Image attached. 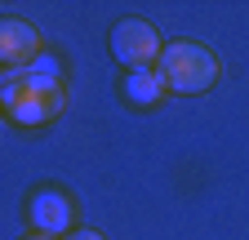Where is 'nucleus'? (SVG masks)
<instances>
[{
	"label": "nucleus",
	"instance_id": "f257e3e1",
	"mask_svg": "<svg viewBox=\"0 0 249 240\" xmlns=\"http://www.w3.org/2000/svg\"><path fill=\"white\" fill-rule=\"evenodd\" d=\"M156 71H160L169 94H205V89L218 80L223 67H218V53L209 45H200V40H174V45H165Z\"/></svg>",
	"mask_w": 249,
	"mask_h": 240
},
{
	"label": "nucleus",
	"instance_id": "f03ea898",
	"mask_svg": "<svg viewBox=\"0 0 249 240\" xmlns=\"http://www.w3.org/2000/svg\"><path fill=\"white\" fill-rule=\"evenodd\" d=\"M0 107L18 125H49L62 111V80H45V76H27L14 71L0 89Z\"/></svg>",
	"mask_w": 249,
	"mask_h": 240
},
{
	"label": "nucleus",
	"instance_id": "7ed1b4c3",
	"mask_svg": "<svg viewBox=\"0 0 249 240\" xmlns=\"http://www.w3.org/2000/svg\"><path fill=\"white\" fill-rule=\"evenodd\" d=\"M160 53H165V45H160V36H156V27L147 22V18H120L116 27H111V58L120 67H129V71H147V67H156L160 63Z\"/></svg>",
	"mask_w": 249,
	"mask_h": 240
},
{
	"label": "nucleus",
	"instance_id": "20e7f679",
	"mask_svg": "<svg viewBox=\"0 0 249 240\" xmlns=\"http://www.w3.org/2000/svg\"><path fill=\"white\" fill-rule=\"evenodd\" d=\"M71 218H76V209H71V200L62 196L58 187H36V191H31L27 223L36 227V236H67Z\"/></svg>",
	"mask_w": 249,
	"mask_h": 240
},
{
	"label": "nucleus",
	"instance_id": "39448f33",
	"mask_svg": "<svg viewBox=\"0 0 249 240\" xmlns=\"http://www.w3.org/2000/svg\"><path fill=\"white\" fill-rule=\"evenodd\" d=\"M36 53H45L36 27H31L27 18H0V63L14 67V71H22Z\"/></svg>",
	"mask_w": 249,
	"mask_h": 240
},
{
	"label": "nucleus",
	"instance_id": "423d86ee",
	"mask_svg": "<svg viewBox=\"0 0 249 240\" xmlns=\"http://www.w3.org/2000/svg\"><path fill=\"white\" fill-rule=\"evenodd\" d=\"M165 94H169V89H165V80H160V71H156V67L124 76V98H129L134 107H156Z\"/></svg>",
	"mask_w": 249,
	"mask_h": 240
},
{
	"label": "nucleus",
	"instance_id": "0eeeda50",
	"mask_svg": "<svg viewBox=\"0 0 249 240\" xmlns=\"http://www.w3.org/2000/svg\"><path fill=\"white\" fill-rule=\"evenodd\" d=\"M22 71H27V76H45V80H62V63H58L53 53H36Z\"/></svg>",
	"mask_w": 249,
	"mask_h": 240
},
{
	"label": "nucleus",
	"instance_id": "6e6552de",
	"mask_svg": "<svg viewBox=\"0 0 249 240\" xmlns=\"http://www.w3.org/2000/svg\"><path fill=\"white\" fill-rule=\"evenodd\" d=\"M67 240H107V236L93 231V227H85V231H67Z\"/></svg>",
	"mask_w": 249,
	"mask_h": 240
},
{
	"label": "nucleus",
	"instance_id": "1a4fd4ad",
	"mask_svg": "<svg viewBox=\"0 0 249 240\" xmlns=\"http://www.w3.org/2000/svg\"><path fill=\"white\" fill-rule=\"evenodd\" d=\"M27 240H53V236H27Z\"/></svg>",
	"mask_w": 249,
	"mask_h": 240
},
{
	"label": "nucleus",
	"instance_id": "9d476101",
	"mask_svg": "<svg viewBox=\"0 0 249 240\" xmlns=\"http://www.w3.org/2000/svg\"><path fill=\"white\" fill-rule=\"evenodd\" d=\"M0 89H5V80H0Z\"/></svg>",
	"mask_w": 249,
	"mask_h": 240
}]
</instances>
